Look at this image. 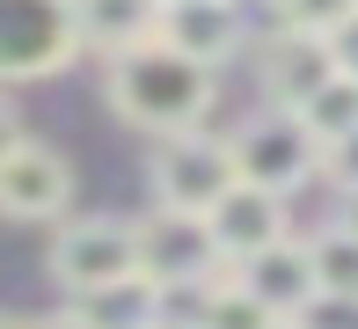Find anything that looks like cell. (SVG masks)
<instances>
[{
  "label": "cell",
  "mask_w": 358,
  "mask_h": 329,
  "mask_svg": "<svg viewBox=\"0 0 358 329\" xmlns=\"http://www.w3.org/2000/svg\"><path fill=\"white\" fill-rule=\"evenodd\" d=\"M154 37L169 44V52L198 59V66H220L241 44V15H234V0H169Z\"/></svg>",
  "instance_id": "cell-10"
},
{
  "label": "cell",
  "mask_w": 358,
  "mask_h": 329,
  "mask_svg": "<svg viewBox=\"0 0 358 329\" xmlns=\"http://www.w3.org/2000/svg\"><path fill=\"white\" fill-rule=\"evenodd\" d=\"M132 256H139V278H146L154 293L213 286V278L227 271L220 249H213V234H205V220H198V212H169V205H154V212L132 227Z\"/></svg>",
  "instance_id": "cell-3"
},
{
  "label": "cell",
  "mask_w": 358,
  "mask_h": 329,
  "mask_svg": "<svg viewBox=\"0 0 358 329\" xmlns=\"http://www.w3.org/2000/svg\"><path fill=\"white\" fill-rule=\"evenodd\" d=\"M329 74H336V66H329V44H322V37H307V29H271V44H264V88L278 95V110H300Z\"/></svg>",
  "instance_id": "cell-11"
},
{
  "label": "cell",
  "mask_w": 358,
  "mask_h": 329,
  "mask_svg": "<svg viewBox=\"0 0 358 329\" xmlns=\"http://www.w3.org/2000/svg\"><path fill=\"white\" fill-rule=\"evenodd\" d=\"M278 8V29H307V37H329L336 22L358 8V0H271Z\"/></svg>",
  "instance_id": "cell-16"
},
{
  "label": "cell",
  "mask_w": 358,
  "mask_h": 329,
  "mask_svg": "<svg viewBox=\"0 0 358 329\" xmlns=\"http://www.w3.org/2000/svg\"><path fill=\"white\" fill-rule=\"evenodd\" d=\"M80 52L73 0H0V80H44Z\"/></svg>",
  "instance_id": "cell-4"
},
{
  "label": "cell",
  "mask_w": 358,
  "mask_h": 329,
  "mask_svg": "<svg viewBox=\"0 0 358 329\" xmlns=\"http://www.w3.org/2000/svg\"><path fill=\"white\" fill-rule=\"evenodd\" d=\"M234 176L241 183H256V190H292V183H307L315 169H329V154H322V139L300 125V110H264V118H249L234 132Z\"/></svg>",
  "instance_id": "cell-2"
},
{
  "label": "cell",
  "mask_w": 358,
  "mask_h": 329,
  "mask_svg": "<svg viewBox=\"0 0 358 329\" xmlns=\"http://www.w3.org/2000/svg\"><path fill=\"white\" fill-rule=\"evenodd\" d=\"M154 307H161V293L146 286V278H124V286H110V293H88L73 315L88 329H154Z\"/></svg>",
  "instance_id": "cell-14"
},
{
  "label": "cell",
  "mask_w": 358,
  "mask_h": 329,
  "mask_svg": "<svg viewBox=\"0 0 358 329\" xmlns=\"http://www.w3.org/2000/svg\"><path fill=\"white\" fill-rule=\"evenodd\" d=\"M234 146L213 139V132H176V139L154 146V197L169 212H213L227 190H234Z\"/></svg>",
  "instance_id": "cell-5"
},
{
  "label": "cell",
  "mask_w": 358,
  "mask_h": 329,
  "mask_svg": "<svg viewBox=\"0 0 358 329\" xmlns=\"http://www.w3.org/2000/svg\"><path fill=\"white\" fill-rule=\"evenodd\" d=\"M329 169H336V183H344V190H358V139L336 146V154H329Z\"/></svg>",
  "instance_id": "cell-18"
},
{
  "label": "cell",
  "mask_w": 358,
  "mask_h": 329,
  "mask_svg": "<svg viewBox=\"0 0 358 329\" xmlns=\"http://www.w3.org/2000/svg\"><path fill=\"white\" fill-rule=\"evenodd\" d=\"M15 329H88L80 315H44V322H15Z\"/></svg>",
  "instance_id": "cell-21"
},
{
  "label": "cell",
  "mask_w": 358,
  "mask_h": 329,
  "mask_svg": "<svg viewBox=\"0 0 358 329\" xmlns=\"http://www.w3.org/2000/svg\"><path fill=\"white\" fill-rule=\"evenodd\" d=\"M0 329H15V322H8V315H0Z\"/></svg>",
  "instance_id": "cell-23"
},
{
  "label": "cell",
  "mask_w": 358,
  "mask_h": 329,
  "mask_svg": "<svg viewBox=\"0 0 358 329\" xmlns=\"http://www.w3.org/2000/svg\"><path fill=\"white\" fill-rule=\"evenodd\" d=\"M322 44H329V66H336V74H344V80H358V8H351L344 22L322 37Z\"/></svg>",
  "instance_id": "cell-17"
},
{
  "label": "cell",
  "mask_w": 358,
  "mask_h": 329,
  "mask_svg": "<svg viewBox=\"0 0 358 329\" xmlns=\"http://www.w3.org/2000/svg\"><path fill=\"white\" fill-rule=\"evenodd\" d=\"M278 329H307V322H278Z\"/></svg>",
  "instance_id": "cell-22"
},
{
  "label": "cell",
  "mask_w": 358,
  "mask_h": 329,
  "mask_svg": "<svg viewBox=\"0 0 358 329\" xmlns=\"http://www.w3.org/2000/svg\"><path fill=\"white\" fill-rule=\"evenodd\" d=\"M307 256H315V286H322V300L358 307V241L344 234V227H322V234L307 241Z\"/></svg>",
  "instance_id": "cell-15"
},
{
  "label": "cell",
  "mask_w": 358,
  "mask_h": 329,
  "mask_svg": "<svg viewBox=\"0 0 358 329\" xmlns=\"http://www.w3.org/2000/svg\"><path fill=\"white\" fill-rule=\"evenodd\" d=\"M15 146H22V118H15V110H8V103H0V161H8V154H15Z\"/></svg>",
  "instance_id": "cell-19"
},
{
  "label": "cell",
  "mask_w": 358,
  "mask_h": 329,
  "mask_svg": "<svg viewBox=\"0 0 358 329\" xmlns=\"http://www.w3.org/2000/svg\"><path fill=\"white\" fill-rule=\"evenodd\" d=\"M205 234H213L220 263H249V256L278 249V241L292 234V220H285V197H278V190L234 183V190H227L213 212H205Z\"/></svg>",
  "instance_id": "cell-8"
},
{
  "label": "cell",
  "mask_w": 358,
  "mask_h": 329,
  "mask_svg": "<svg viewBox=\"0 0 358 329\" xmlns=\"http://www.w3.org/2000/svg\"><path fill=\"white\" fill-rule=\"evenodd\" d=\"M73 22H80V44H103L117 59L161 29V0H73Z\"/></svg>",
  "instance_id": "cell-12"
},
{
  "label": "cell",
  "mask_w": 358,
  "mask_h": 329,
  "mask_svg": "<svg viewBox=\"0 0 358 329\" xmlns=\"http://www.w3.org/2000/svg\"><path fill=\"white\" fill-rule=\"evenodd\" d=\"M73 205V169L52 146H15L0 161V220H59Z\"/></svg>",
  "instance_id": "cell-9"
},
{
  "label": "cell",
  "mask_w": 358,
  "mask_h": 329,
  "mask_svg": "<svg viewBox=\"0 0 358 329\" xmlns=\"http://www.w3.org/2000/svg\"><path fill=\"white\" fill-rule=\"evenodd\" d=\"M103 95H110V110H117L132 132L176 139V132H198V118L213 110V66L169 52L161 37H146V44H132V52L110 59Z\"/></svg>",
  "instance_id": "cell-1"
},
{
  "label": "cell",
  "mask_w": 358,
  "mask_h": 329,
  "mask_svg": "<svg viewBox=\"0 0 358 329\" xmlns=\"http://www.w3.org/2000/svg\"><path fill=\"white\" fill-rule=\"evenodd\" d=\"M300 125L322 139V154H336L344 139H358V80L329 74V80H322V88L300 103Z\"/></svg>",
  "instance_id": "cell-13"
},
{
  "label": "cell",
  "mask_w": 358,
  "mask_h": 329,
  "mask_svg": "<svg viewBox=\"0 0 358 329\" xmlns=\"http://www.w3.org/2000/svg\"><path fill=\"white\" fill-rule=\"evenodd\" d=\"M52 278L66 293H80V300L124 286V278H139L132 227H117V220H80V227H66V234L52 241Z\"/></svg>",
  "instance_id": "cell-6"
},
{
  "label": "cell",
  "mask_w": 358,
  "mask_h": 329,
  "mask_svg": "<svg viewBox=\"0 0 358 329\" xmlns=\"http://www.w3.org/2000/svg\"><path fill=\"white\" fill-rule=\"evenodd\" d=\"M336 227H344V234L358 241V190H344V212H336Z\"/></svg>",
  "instance_id": "cell-20"
},
{
  "label": "cell",
  "mask_w": 358,
  "mask_h": 329,
  "mask_svg": "<svg viewBox=\"0 0 358 329\" xmlns=\"http://www.w3.org/2000/svg\"><path fill=\"white\" fill-rule=\"evenodd\" d=\"M234 286L249 293L256 307H264L271 322H307V307H322V286H315V256H307V241H278V249L234 263Z\"/></svg>",
  "instance_id": "cell-7"
},
{
  "label": "cell",
  "mask_w": 358,
  "mask_h": 329,
  "mask_svg": "<svg viewBox=\"0 0 358 329\" xmlns=\"http://www.w3.org/2000/svg\"><path fill=\"white\" fill-rule=\"evenodd\" d=\"M161 8H169V0H161Z\"/></svg>",
  "instance_id": "cell-24"
}]
</instances>
